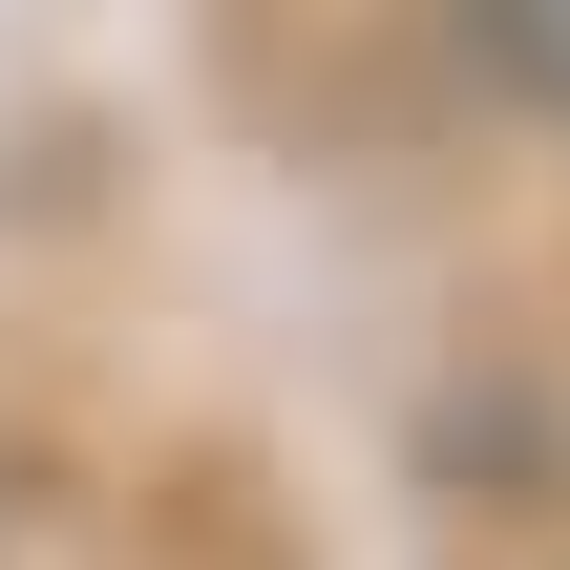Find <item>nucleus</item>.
I'll list each match as a JSON object with an SVG mask.
<instances>
[{"mask_svg": "<svg viewBox=\"0 0 570 570\" xmlns=\"http://www.w3.org/2000/svg\"><path fill=\"white\" fill-rule=\"evenodd\" d=\"M465 63H487L508 106H550V127H570V0H465Z\"/></svg>", "mask_w": 570, "mask_h": 570, "instance_id": "nucleus-1", "label": "nucleus"}]
</instances>
